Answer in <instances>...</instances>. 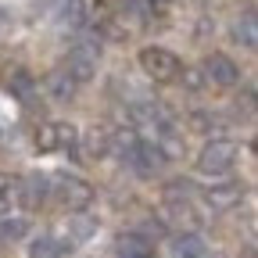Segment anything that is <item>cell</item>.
I'll list each match as a JSON object with an SVG mask.
<instances>
[{
    "label": "cell",
    "mask_w": 258,
    "mask_h": 258,
    "mask_svg": "<svg viewBox=\"0 0 258 258\" xmlns=\"http://www.w3.org/2000/svg\"><path fill=\"white\" fill-rule=\"evenodd\" d=\"M47 86H50V93H54V97H69V93H72V86H76V79L61 69V72H54V76L47 79Z\"/></svg>",
    "instance_id": "cell-17"
},
{
    "label": "cell",
    "mask_w": 258,
    "mask_h": 258,
    "mask_svg": "<svg viewBox=\"0 0 258 258\" xmlns=\"http://www.w3.org/2000/svg\"><path fill=\"white\" fill-rule=\"evenodd\" d=\"M86 154H90V158H104V154H108V137L93 129V133L86 137Z\"/></svg>",
    "instance_id": "cell-19"
},
{
    "label": "cell",
    "mask_w": 258,
    "mask_h": 258,
    "mask_svg": "<svg viewBox=\"0 0 258 258\" xmlns=\"http://www.w3.org/2000/svg\"><path fill=\"white\" fill-rule=\"evenodd\" d=\"M169 258H205V240L198 233H179L169 244Z\"/></svg>",
    "instance_id": "cell-10"
},
{
    "label": "cell",
    "mask_w": 258,
    "mask_h": 258,
    "mask_svg": "<svg viewBox=\"0 0 258 258\" xmlns=\"http://www.w3.org/2000/svg\"><path fill=\"white\" fill-rule=\"evenodd\" d=\"M194 129H201V133H208V129H212V133H215V129L222 125L219 122V115H212V111H198V115H194V122H190Z\"/></svg>",
    "instance_id": "cell-20"
},
{
    "label": "cell",
    "mask_w": 258,
    "mask_h": 258,
    "mask_svg": "<svg viewBox=\"0 0 258 258\" xmlns=\"http://www.w3.org/2000/svg\"><path fill=\"white\" fill-rule=\"evenodd\" d=\"M233 161H237V144L215 137V140L205 144V151H201V158H198V169H201L205 176H222V172L233 169Z\"/></svg>",
    "instance_id": "cell-1"
},
{
    "label": "cell",
    "mask_w": 258,
    "mask_h": 258,
    "mask_svg": "<svg viewBox=\"0 0 258 258\" xmlns=\"http://www.w3.org/2000/svg\"><path fill=\"white\" fill-rule=\"evenodd\" d=\"M176 79H183V86H186L190 93L205 90V72H201V69H179V76H176Z\"/></svg>",
    "instance_id": "cell-18"
},
{
    "label": "cell",
    "mask_w": 258,
    "mask_h": 258,
    "mask_svg": "<svg viewBox=\"0 0 258 258\" xmlns=\"http://www.w3.org/2000/svg\"><path fill=\"white\" fill-rule=\"evenodd\" d=\"M205 79H212V83H219V86H237V79H240V72H237V64L226 57V54H212V57H205Z\"/></svg>",
    "instance_id": "cell-8"
},
{
    "label": "cell",
    "mask_w": 258,
    "mask_h": 258,
    "mask_svg": "<svg viewBox=\"0 0 258 258\" xmlns=\"http://www.w3.org/2000/svg\"><path fill=\"white\" fill-rule=\"evenodd\" d=\"M140 69L154 79V83H169L179 76V57L165 47H144L140 50Z\"/></svg>",
    "instance_id": "cell-2"
},
{
    "label": "cell",
    "mask_w": 258,
    "mask_h": 258,
    "mask_svg": "<svg viewBox=\"0 0 258 258\" xmlns=\"http://www.w3.org/2000/svg\"><path fill=\"white\" fill-rule=\"evenodd\" d=\"M154 4H165V0H154Z\"/></svg>",
    "instance_id": "cell-23"
},
{
    "label": "cell",
    "mask_w": 258,
    "mask_h": 258,
    "mask_svg": "<svg viewBox=\"0 0 258 258\" xmlns=\"http://www.w3.org/2000/svg\"><path fill=\"white\" fill-rule=\"evenodd\" d=\"M64 233H69V237H64L61 244H64V251H69V247H76V244H83V240H90L93 233H97V222L90 219V215H72L69 222H64Z\"/></svg>",
    "instance_id": "cell-9"
},
{
    "label": "cell",
    "mask_w": 258,
    "mask_h": 258,
    "mask_svg": "<svg viewBox=\"0 0 258 258\" xmlns=\"http://www.w3.org/2000/svg\"><path fill=\"white\" fill-rule=\"evenodd\" d=\"M118 258H151V244L140 233H125L118 240Z\"/></svg>",
    "instance_id": "cell-13"
},
{
    "label": "cell",
    "mask_w": 258,
    "mask_h": 258,
    "mask_svg": "<svg viewBox=\"0 0 258 258\" xmlns=\"http://www.w3.org/2000/svg\"><path fill=\"white\" fill-rule=\"evenodd\" d=\"M54 15H57V25L76 29V25H83L86 4H83V0H54Z\"/></svg>",
    "instance_id": "cell-11"
},
{
    "label": "cell",
    "mask_w": 258,
    "mask_h": 258,
    "mask_svg": "<svg viewBox=\"0 0 258 258\" xmlns=\"http://www.w3.org/2000/svg\"><path fill=\"white\" fill-rule=\"evenodd\" d=\"M29 233V219L25 215H0V240H18Z\"/></svg>",
    "instance_id": "cell-16"
},
{
    "label": "cell",
    "mask_w": 258,
    "mask_h": 258,
    "mask_svg": "<svg viewBox=\"0 0 258 258\" xmlns=\"http://www.w3.org/2000/svg\"><path fill=\"white\" fill-rule=\"evenodd\" d=\"M233 36H237V43H244V47H254V43H258V18H254V8H247V11L237 18Z\"/></svg>",
    "instance_id": "cell-12"
},
{
    "label": "cell",
    "mask_w": 258,
    "mask_h": 258,
    "mask_svg": "<svg viewBox=\"0 0 258 258\" xmlns=\"http://www.w3.org/2000/svg\"><path fill=\"white\" fill-rule=\"evenodd\" d=\"M61 254H64V244L57 237H50V233L32 240V247H29V258H61Z\"/></svg>",
    "instance_id": "cell-15"
},
{
    "label": "cell",
    "mask_w": 258,
    "mask_h": 258,
    "mask_svg": "<svg viewBox=\"0 0 258 258\" xmlns=\"http://www.w3.org/2000/svg\"><path fill=\"white\" fill-rule=\"evenodd\" d=\"M15 93L22 97V101H29V79H25V76H18V79H15Z\"/></svg>",
    "instance_id": "cell-21"
},
{
    "label": "cell",
    "mask_w": 258,
    "mask_h": 258,
    "mask_svg": "<svg viewBox=\"0 0 258 258\" xmlns=\"http://www.w3.org/2000/svg\"><path fill=\"white\" fill-rule=\"evenodd\" d=\"M97 57H101L97 43H76L69 50V57H64V72H69L76 83H90L97 76Z\"/></svg>",
    "instance_id": "cell-4"
},
{
    "label": "cell",
    "mask_w": 258,
    "mask_h": 258,
    "mask_svg": "<svg viewBox=\"0 0 258 258\" xmlns=\"http://www.w3.org/2000/svg\"><path fill=\"white\" fill-rule=\"evenodd\" d=\"M76 125H69V122H47L40 133H36V151H43V154H50V151H69V147H76Z\"/></svg>",
    "instance_id": "cell-5"
},
{
    "label": "cell",
    "mask_w": 258,
    "mask_h": 258,
    "mask_svg": "<svg viewBox=\"0 0 258 258\" xmlns=\"http://www.w3.org/2000/svg\"><path fill=\"white\" fill-rule=\"evenodd\" d=\"M8 190H11V179H8L4 172H0V201H4V198H8Z\"/></svg>",
    "instance_id": "cell-22"
},
{
    "label": "cell",
    "mask_w": 258,
    "mask_h": 258,
    "mask_svg": "<svg viewBox=\"0 0 258 258\" xmlns=\"http://www.w3.org/2000/svg\"><path fill=\"white\" fill-rule=\"evenodd\" d=\"M47 198H50V176L29 172V176L18 179V201H22L25 208H40Z\"/></svg>",
    "instance_id": "cell-6"
},
{
    "label": "cell",
    "mask_w": 258,
    "mask_h": 258,
    "mask_svg": "<svg viewBox=\"0 0 258 258\" xmlns=\"http://www.w3.org/2000/svg\"><path fill=\"white\" fill-rule=\"evenodd\" d=\"M50 194H54L64 208H72V212H83L93 201V190L83 179H76V176H54L50 179Z\"/></svg>",
    "instance_id": "cell-3"
},
{
    "label": "cell",
    "mask_w": 258,
    "mask_h": 258,
    "mask_svg": "<svg viewBox=\"0 0 258 258\" xmlns=\"http://www.w3.org/2000/svg\"><path fill=\"white\" fill-rule=\"evenodd\" d=\"M125 165L133 169V172H140L144 179H151L161 165H165V158H161V151H158L154 144H144V140H140V144H137V151L125 158Z\"/></svg>",
    "instance_id": "cell-7"
},
{
    "label": "cell",
    "mask_w": 258,
    "mask_h": 258,
    "mask_svg": "<svg viewBox=\"0 0 258 258\" xmlns=\"http://www.w3.org/2000/svg\"><path fill=\"white\" fill-rule=\"evenodd\" d=\"M205 198H208V205H212V208H233V205L240 201V186H237V183L212 186V190L205 194Z\"/></svg>",
    "instance_id": "cell-14"
}]
</instances>
